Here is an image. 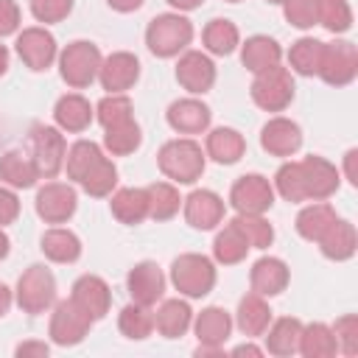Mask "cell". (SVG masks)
Wrapping results in <instances>:
<instances>
[{
	"label": "cell",
	"mask_w": 358,
	"mask_h": 358,
	"mask_svg": "<svg viewBox=\"0 0 358 358\" xmlns=\"http://www.w3.org/2000/svg\"><path fill=\"white\" fill-rule=\"evenodd\" d=\"M204 162H207V154H204V148L193 137H173V140L162 143V148L157 154L159 171L173 185H193V182H199L201 173H204Z\"/></svg>",
	"instance_id": "6da1fadb"
},
{
	"label": "cell",
	"mask_w": 358,
	"mask_h": 358,
	"mask_svg": "<svg viewBox=\"0 0 358 358\" xmlns=\"http://www.w3.org/2000/svg\"><path fill=\"white\" fill-rule=\"evenodd\" d=\"M193 42V22L182 11L157 14L145 28V45L159 59H173Z\"/></svg>",
	"instance_id": "7a4b0ae2"
},
{
	"label": "cell",
	"mask_w": 358,
	"mask_h": 358,
	"mask_svg": "<svg viewBox=\"0 0 358 358\" xmlns=\"http://www.w3.org/2000/svg\"><path fill=\"white\" fill-rule=\"evenodd\" d=\"M59 76L67 87L73 90H84L90 87L95 78H98V70H101V50L95 42L90 39H76L70 42L64 50H59Z\"/></svg>",
	"instance_id": "3957f363"
},
{
	"label": "cell",
	"mask_w": 358,
	"mask_h": 358,
	"mask_svg": "<svg viewBox=\"0 0 358 358\" xmlns=\"http://www.w3.org/2000/svg\"><path fill=\"white\" fill-rule=\"evenodd\" d=\"M171 282L182 296L199 299L215 285V263L204 255L185 252L171 263Z\"/></svg>",
	"instance_id": "277c9868"
},
{
	"label": "cell",
	"mask_w": 358,
	"mask_h": 358,
	"mask_svg": "<svg viewBox=\"0 0 358 358\" xmlns=\"http://www.w3.org/2000/svg\"><path fill=\"white\" fill-rule=\"evenodd\" d=\"M14 302L31 316L45 313L48 308H53V302H56V277H53V271L42 263L28 266L17 280Z\"/></svg>",
	"instance_id": "5b68a950"
},
{
	"label": "cell",
	"mask_w": 358,
	"mask_h": 358,
	"mask_svg": "<svg viewBox=\"0 0 358 358\" xmlns=\"http://www.w3.org/2000/svg\"><path fill=\"white\" fill-rule=\"evenodd\" d=\"M28 154L39 171V179H53L64 168V154H67L62 129L48 123H34L28 137Z\"/></svg>",
	"instance_id": "8992f818"
},
{
	"label": "cell",
	"mask_w": 358,
	"mask_h": 358,
	"mask_svg": "<svg viewBox=\"0 0 358 358\" xmlns=\"http://www.w3.org/2000/svg\"><path fill=\"white\" fill-rule=\"evenodd\" d=\"M294 76L288 67L277 64V67H268L263 73L255 76L252 81V101L263 109V112H282L291 101H294Z\"/></svg>",
	"instance_id": "52a82bcc"
},
{
	"label": "cell",
	"mask_w": 358,
	"mask_h": 358,
	"mask_svg": "<svg viewBox=\"0 0 358 358\" xmlns=\"http://www.w3.org/2000/svg\"><path fill=\"white\" fill-rule=\"evenodd\" d=\"M324 84L330 87H347L358 76V48L350 39H333L324 42L322 50V64L316 73Z\"/></svg>",
	"instance_id": "ba28073f"
},
{
	"label": "cell",
	"mask_w": 358,
	"mask_h": 358,
	"mask_svg": "<svg viewBox=\"0 0 358 358\" xmlns=\"http://www.w3.org/2000/svg\"><path fill=\"white\" fill-rule=\"evenodd\" d=\"M95 322L73 302V299H59L53 302V313H50V341L59 344V347H76L87 338L90 327Z\"/></svg>",
	"instance_id": "9c48e42d"
},
{
	"label": "cell",
	"mask_w": 358,
	"mask_h": 358,
	"mask_svg": "<svg viewBox=\"0 0 358 358\" xmlns=\"http://www.w3.org/2000/svg\"><path fill=\"white\" fill-rule=\"evenodd\" d=\"M14 50L17 56L22 59V64L34 73H42L48 70L56 59H59V45H56V36L45 28V25H31V28H22L17 34V42H14Z\"/></svg>",
	"instance_id": "30bf717a"
},
{
	"label": "cell",
	"mask_w": 358,
	"mask_h": 358,
	"mask_svg": "<svg viewBox=\"0 0 358 358\" xmlns=\"http://www.w3.org/2000/svg\"><path fill=\"white\" fill-rule=\"evenodd\" d=\"M34 207L45 224H67L78 210V193L70 182H45L36 190Z\"/></svg>",
	"instance_id": "8fae6325"
},
{
	"label": "cell",
	"mask_w": 358,
	"mask_h": 358,
	"mask_svg": "<svg viewBox=\"0 0 358 358\" xmlns=\"http://www.w3.org/2000/svg\"><path fill=\"white\" fill-rule=\"evenodd\" d=\"M193 333L199 338V347H196V355H221L229 333H232V316L218 308V305H210L204 308L199 316H193Z\"/></svg>",
	"instance_id": "7c38bea8"
},
{
	"label": "cell",
	"mask_w": 358,
	"mask_h": 358,
	"mask_svg": "<svg viewBox=\"0 0 358 358\" xmlns=\"http://www.w3.org/2000/svg\"><path fill=\"white\" fill-rule=\"evenodd\" d=\"M299 171H302L305 201H324L341 185V173L336 171V165L330 159L319 157V154H310V157L299 159Z\"/></svg>",
	"instance_id": "4fadbf2b"
},
{
	"label": "cell",
	"mask_w": 358,
	"mask_h": 358,
	"mask_svg": "<svg viewBox=\"0 0 358 358\" xmlns=\"http://www.w3.org/2000/svg\"><path fill=\"white\" fill-rule=\"evenodd\" d=\"M229 204L235 213H266L274 204V187L260 173H243L229 190Z\"/></svg>",
	"instance_id": "5bb4252c"
},
{
	"label": "cell",
	"mask_w": 358,
	"mask_h": 358,
	"mask_svg": "<svg viewBox=\"0 0 358 358\" xmlns=\"http://www.w3.org/2000/svg\"><path fill=\"white\" fill-rule=\"evenodd\" d=\"M176 81L190 95H204L215 84V64L204 50H182L176 62Z\"/></svg>",
	"instance_id": "9a60e30c"
},
{
	"label": "cell",
	"mask_w": 358,
	"mask_h": 358,
	"mask_svg": "<svg viewBox=\"0 0 358 358\" xmlns=\"http://www.w3.org/2000/svg\"><path fill=\"white\" fill-rule=\"evenodd\" d=\"M165 285H168V280L154 260H140L126 274V291H129L131 302H140L148 308H154L162 299Z\"/></svg>",
	"instance_id": "2e32d148"
},
{
	"label": "cell",
	"mask_w": 358,
	"mask_h": 358,
	"mask_svg": "<svg viewBox=\"0 0 358 358\" xmlns=\"http://www.w3.org/2000/svg\"><path fill=\"white\" fill-rule=\"evenodd\" d=\"M165 120L168 126L182 134V137H193V134H201L210 129V120H213V112L204 101H199L196 95H187V98H179L168 106L165 112Z\"/></svg>",
	"instance_id": "e0dca14e"
},
{
	"label": "cell",
	"mask_w": 358,
	"mask_h": 358,
	"mask_svg": "<svg viewBox=\"0 0 358 358\" xmlns=\"http://www.w3.org/2000/svg\"><path fill=\"white\" fill-rule=\"evenodd\" d=\"M260 145L266 154L271 157H282V159H291L299 148H302V129L299 123H294L291 117H271L266 120V126L260 129Z\"/></svg>",
	"instance_id": "ac0fdd59"
},
{
	"label": "cell",
	"mask_w": 358,
	"mask_h": 358,
	"mask_svg": "<svg viewBox=\"0 0 358 358\" xmlns=\"http://www.w3.org/2000/svg\"><path fill=\"white\" fill-rule=\"evenodd\" d=\"M140 78V59L129 50H115L109 56H103L101 70H98V81L106 92H126L137 84Z\"/></svg>",
	"instance_id": "d6986e66"
},
{
	"label": "cell",
	"mask_w": 358,
	"mask_h": 358,
	"mask_svg": "<svg viewBox=\"0 0 358 358\" xmlns=\"http://www.w3.org/2000/svg\"><path fill=\"white\" fill-rule=\"evenodd\" d=\"M70 299H73L92 322L103 319V316L109 313V308H112V291H109L106 280L98 277V274H81V277L73 282Z\"/></svg>",
	"instance_id": "ffe728a7"
},
{
	"label": "cell",
	"mask_w": 358,
	"mask_h": 358,
	"mask_svg": "<svg viewBox=\"0 0 358 358\" xmlns=\"http://www.w3.org/2000/svg\"><path fill=\"white\" fill-rule=\"evenodd\" d=\"M185 221L193 229H215L224 221V199L215 190H193L187 199H182Z\"/></svg>",
	"instance_id": "44dd1931"
},
{
	"label": "cell",
	"mask_w": 358,
	"mask_h": 358,
	"mask_svg": "<svg viewBox=\"0 0 358 358\" xmlns=\"http://www.w3.org/2000/svg\"><path fill=\"white\" fill-rule=\"evenodd\" d=\"M288 280H291V271L285 266V260L280 257H260L255 260L252 271H249V282H252V291L260 294V296H277L288 288Z\"/></svg>",
	"instance_id": "7402d4cb"
},
{
	"label": "cell",
	"mask_w": 358,
	"mask_h": 358,
	"mask_svg": "<svg viewBox=\"0 0 358 358\" xmlns=\"http://www.w3.org/2000/svg\"><path fill=\"white\" fill-rule=\"evenodd\" d=\"M92 117H95V106L81 92H67L53 106V120H56V126L62 131L78 134L92 123Z\"/></svg>",
	"instance_id": "603a6c76"
},
{
	"label": "cell",
	"mask_w": 358,
	"mask_h": 358,
	"mask_svg": "<svg viewBox=\"0 0 358 358\" xmlns=\"http://www.w3.org/2000/svg\"><path fill=\"white\" fill-rule=\"evenodd\" d=\"M241 62L249 73H263L268 67H277L282 64V48L274 36H266V34H255L249 36L243 45H241Z\"/></svg>",
	"instance_id": "cb8c5ba5"
},
{
	"label": "cell",
	"mask_w": 358,
	"mask_h": 358,
	"mask_svg": "<svg viewBox=\"0 0 358 358\" xmlns=\"http://www.w3.org/2000/svg\"><path fill=\"white\" fill-rule=\"evenodd\" d=\"M109 210L126 227L143 224L148 218V193H145V187H117V190H112L109 193Z\"/></svg>",
	"instance_id": "d4e9b609"
},
{
	"label": "cell",
	"mask_w": 358,
	"mask_h": 358,
	"mask_svg": "<svg viewBox=\"0 0 358 358\" xmlns=\"http://www.w3.org/2000/svg\"><path fill=\"white\" fill-rule=\"evenodd\" d=\"M193 324V310L187 299H162L154 310V330L162 338H182Z\"/></svg>",
	"instance_id": "484cf974"
},
{
	"label": "cell",
	"mask_w": 358,
	"mask_h": 358,
	"mask_svg": "<svg viewBox=\"0 0 358 358\" xmlns=\"http://www.w3.org/2000/svg\"><path fill=\"white\" fill-rule=\"evenodd\" d=\"M319 243V249H322V255L327 257V260H350L352 255H355V249H358V232H355V224L352 221H347V218H336L330 227H327V232L316 241Z\"/></svg>",
	"instance_id": "4316f807"
},
{
	"label": "cell",
	"mask_w": 358,
	"mask_h": 358,
	"mask_svg": "<svg viewBox=\"0 0 358 358\" xmlns=\"http://www.w3.org/2000/svg\"><path fill=\"white\" fill-rule=\"evenodd\" d=\"M0 182L14 187V190H28L39 182V171L31 159L28 151H20V148H11L0 157Z\"/></svg>",
	"instance_id": "83f0119b"
},
{
	"label": "cell",
	"mask_w": 358,
	"mask_h": 358,
	"mask_svg": "<svg viewBox=\"0 0 358 358\" xmlns=\"http://www.w3.org/2000/svg\"><path fill=\"white\" fill-rule=\"evenodd\" d=\"M268 322H271V308H268L266 296L249 291V294L238 302V310H235V322H232V324H238V330H241L243 336L257 338V336L266 333Z\"/></svg>",
	"instance_id": "f1b7e54d"
},
{
	"label": "cell",
	"mask_w": 358,
	"mask_h": 358,
	"mask_svg": "<svg viewBox=\"0 0 358 358\" xmlns=\"http://www.w3.org/2000/svg\"><path fill=\"white\" fill-rule=\"evenodd\" d=\"M299 336H302V322L296 316H282L268 322L263 338H266V352L277 355V358H288L299 350Z\"/></svg>",
	"instance_id": "f546056e"
},
{
	"label": "cell",
	"mask_w": 358,
	"mask_h": 358,
	"mask_svg": "<svg viewBox=\"0 0 358 358\" xmlns=\"http://www.w3.org/2000/svg\"><path fill=\"white\" fill-rule=\"evenodd\" d=\"M204 154L210 159H215L218 165H235L243 154H246V140L238 129H229V126H218L207 134V143H204Z\"/></svg>",
	"instance_id": "4dcf8cb0"
},
{
	"label": "cell",
	"mask_w": 358,
	"mask_h": 358,
	"mask_svg": "<svg viewBox=\"0 0 358 358\" xmlns=\"http://www.w3.org/2000/svg\"><path fill=\"white\" fill-rule=\"evenodd\" d=\"M39 249L53 263H76L81 257V238L73 229L56 224V227L45 229V235L39 241Z\"/></svg>",
	"instance_id": "1f68e13d"
},
{
	"label": "cell",
	"mask_w": 358,
	"mask_h": 358,
	"mask_svg": "<svg viewBox=\"0 0 358 358\" xmlns=\"http://www.w3.org/2000/svg\"><path fill=\"white\" fill-rule=\"evenodd\" d=\"M249 249H252V246H249L246 235L241 232V227L235 224V218L227 221V224L215 232V238H213V257H215V263H224V266L241 263Z\"/></svg>",
	"instance_id": "d6a6232c"
},
{
	"label": "cell",
	"mask_w": 358,
	"mask_h": 358,
	"mask_svg": "<svg viewBox=\"0 0 358 358\" xmlns=\"http://www.w3.org/2000/svg\"><path fill=\"white\" fill-rule=\"evenodd\" d=\"M201 42H204V53H213V56H229L238 45H241V31L232 20H224V17H215L204 25L201 31Z\"/></svg>",
	"instance_id": "836d02e7"
},
{
	"label": "cell",
	"mask_w": 358,
	"mask_h": 358,
	"mask_svg": "<svg viewBox=\"0 0 358 358\" xmlns=\"http://www.w3.org/2000/svg\"><path fill=\"white\" fill-rule=\"evenodd\" d=\"M336 218H338V215H336L333 204H327V201H310V204H305V207L299 210V215H296V232H299V238L316 243V241L327 232V227H330Z\"/></svg>",
	"instance_id": "e575fe53"
},
{
	"label": "cell",
	"mask_w": 358,
	"mask_h": 358,
	"mask_svg": "<svg viewBox=\"0 0 358 358\" xmlns=\"http://www.w3.org/2000/svg\"><path fill=\"white\" fill-rule=\"evenodd\" d=\"M299 355L305 358H330L338 352L336 347V336H333V327L324 324V322H310V324H302V336H299Z\"/></svg>",
	"instance_id": "d590c367"
},
{
	"label": "cell",
	"mask_w": 358,
	"mask_h": 358,
	"mask_svg": "<svg viewBox=\"0 0 358 358\" xmlns=\"http://www.w3.org/2000/svg\"><path fill=\"white\" fill-rule=\"evenodd\" d=\"M322 50H324V42L316 39V36H299L291 50H288V67L299 76H316L319 73V64H322Z\"/></svg>",
	"instance_id": "8d00e7d4"
},
{
	"label": "cell",
	"mask_w": 358,
	"mask_h": 358,
	"mask_svg": "<svg viewBox=\"0 0 358 358\" xmlns=\"http://www.w3.org/2000/svg\"><path fill=\"white\" fill-rule=\"evenodd\" d=\"M145 193H148V218L154 221H168L182 207V196L173 182H154L145 187Z\"/></svg>",
	"instance_id": "74e56055"
},
{
	"label": "cell",
	"mask_w": 358,
	"mask_h": 358,
	"mask_svg": "<svg viewBox=\"0 0 358 358\" xmlns=\"http://www.w3.org/2000/svg\"><path fill=\"white\" fill-rule=\"evenodd\" d=\"M95 120L103 129H112V126H120V123L134 120V103H131V98L126 92H106L95 103Z\"/></svg>",
	"instance_id": "f35d334b"
},
{
	"label": "cell",
	"mask_w": 358,
	"mask_h": 358,
	"mask_svg": "<svg viewBox=\"0 0 358 358\" xmlns=\"http://www.w3.org/2000/svg\"><path fill=\"white\" fill-rule=\"evenodd\" d=\"M78 185H81V190H84L87 196H95V199L109 196V193L117 187V168H115V162L103 154V157L78 179Z\"/></svg>",
	"instance_id": "ab89813d"
},
{
	"label": "cell",
	"mask_w": 358,
	"mask_h": 358,
	"mask_svg": "<svg viewBox=\"0 0 358 358\" xmlns=\"http://www.w3.org/2000/svg\"><path fill=\"white\" fill-rule=\"evenodd\" d=\"M117 327L126 338L131 341H143L154 333V310L148 305H140V302H129L120 316H117Z\"/></svg>",
	"instance_id": "60d3db41"
},
{
	"label": "cell",
	"mask_w": 358,
	"mask_h": 358,
	"mask_svg": "<svg viewBox=\"0 0 358 358\" xmlns=\"http://www.w3.org/2000/svg\"><path fill=\"white\" fill-rule=\"evenodd\" d=\"M103 157V148L92 140H76L67 154H64V171H67V179H73L78 185V179Z\"/></svg>",
	"instance_id": "b9f144b4"
},
{
	"label": "cell",
	"mask_w": 358,
	"mask_h": 358,
	"mask_svg": "<svg viewBox=\"0 0 358 358\" xmlns=\"http://www.w3.org/2000/svg\"><path fill=\"white\" fill-rule=\"evenodd\" d=\"M103 148L112 154V157H129L140 148L143 143V129L137 120H129V123H120V126H112V129H103Z\"/></svg>",
	"instance_id": "7bdbcfd3"
},
{
	"label": "cell",
	"mask_w": 358,
	"mask_h": 358,
	"mask_svg": "<svg viewBox=\"0 0 358 358\" xmlns=\"http://www.w3.org/2000/svg\"><path fill=\"white\" fill-rule=\"evenodd\" d=\"M274 193H280L285 201L299 204L305 201V187H302V171H299V159H288L277 168L274 173Z\"/></svg>",
	"instance_id": "ee69618b"
},
{
	"label": "cell",
	"mask_w": 358,
	"mask_h": 358,
	"mask_svg": "<svg viewBox=\"0 0 358 358\" xmlns=\"http://www.w3.org/2000/svg\"><path fill=\"white\" fill-rule=\"evenodd\" d=\"M235 224L241 227V232L246 235L252 249H268L274 241V227L263 218V213H238Z\"/></svg>",
	"instance_id": "f6af8a7d"
},
{
	"label": "cell",
	"mask_w": 358,
	"mask_h": 358,
	"mask_svg": "<svg viewBox=\"0 0 358 358\" xmlns=\"http://www.w3.org/2000/svg\"><path fill=\"white\" fill-rule=\"evenodd\" d=\"M319 25L330 34H347L352 28V6L350 0H319Z\"/></svg>",
	"instance_id": "bcb514c9"
},
{
	"label": "cell",
	"mask_w": 358,
	"mask_h": 358,
	"mask_svg": "<svg viewBox=\"0 0 358 358\" xmlns=\"http://www.w3.org/2000/svg\"><path fill=\"white\" fill-rule=\"evenodd\" d=\"M282 14L285 20L299 28V31H308L313 25H319V0H282Z\"/></svg>",
	"instance_id": "7dc6e473"
},
{
	"label": "cell",
	"mask_w": 358,
	"mask_h": 358,
	"mask_svg": "<svg viewBox=\"0 0 358 358\" xmlns=\"http://www.w3.org/2000/svg\"><path fill=\"white\" fill-rule=\"evenodd\" d=\"M28 3H31V14L36 22L53 25V22H62L73 11L76 0H28Z\"/></svg>",
	"instance_id": "c3c4849f"
},
{
	"label": "cell",
	"mask_w": 358,
	"mask_h": 358,
	"mask_svg": "<svg viewBox=\"0 0 358 358\" xmlns=\"http://www.w3.org/2000/svg\"><path fill=\"white\" fill-rule=\"evenodd\" d=\"M333 336H336L338 352H344V355H355V352H358V319H355L352 313L336 319Z\"/></svg>",
	"instance_id": "681fc988"
},
{
	"label": "cell",
	"mask_w": 358,
	"mask_h": 358,
	"mask_svg": "<svg viewBox=\"0 0 358 358\" xmlns=\"http://www.w3.org/2000/svg\"><path fill=\"white\" fill-rule=\"evenodd\" d=\"M17 215H20V199H17L14 187L0 185V227L14 224Z\"/></svg>",
	"instance_id": "f907efd6"
},
{
	"label": "cell",
	"mask_w": 358,
	"mask_h": 358,
	"mask_svg": "<svg viewBox=\"0 0 358 358\" xmlns=\"http://www.w3.org/2000/svg\"><path fill=\"white\" fill-rule=\"evenodd\" d=\"M20 31V6L14 0H0V39Z\"/></svg>",
	"instance_id": "816d5d0a"
},
{
	"label": "cell",
	"mask_w": 358,
	"mask_h": 358,
	"mask_svg": "<svg viewBox=\"0 0 358 358\" xmlns=\"http://www.w3.org/2000/svg\"><path fill=\"white\" fill-rule=\"evenodd\" d=\"M14 355H17V358H28V355L45 358V355H50V347H48L45 341H22V344H17Z\"/></svg>",
	"instance_id": "f5cc1de1"
},
{
	"label": "cell",
	"mask_w": 358,
	"mask_h": 358,
	"mask_svg": "<svg viewBox=\"0 0 358 358\" xmlns=\"http://www.w3.org/2000/svg\"><path fill=\"white\" fill-rule=\"evenodd\" d=\"M355 159H358V148H350L344 154V176L350 185H358V173H355Z\"/></svg>",
	"instance_id": "db71d44e"
},
{
	"label": "cell",
	"mask_w": 358,
	"mask_h": 358,
	"mask_svg": "<svg viewBox=\"0 0 358 358\" xmlns=\"http://www.w3.org/2000/svg\"><path fill=\"white\" fill-rule=\"evenodd\" d=\"M11 305H14V291L6 282H0V319L11 310Z\"/></svg>",
	"instance_id": "11a10c76"
},
{
	"label": "cell",
	"mask_w": 358,
	"mask_h": 358,
	"mask_svg": "<svg viewBox=\"0 0 358 358\" xmlns=\"http://www.w3.org/2000/svg\"><path fill=\"white\" fill-rule=\"evenodd\" d=\"M106 3H109V8H115L120 14H129V11H137L145 0H106Z\"/></svg>",
	"instance_id": "9f6ffc18"
},
{
	"label": "cell",
	"mask_w": 358,
	"mask_h": 358,
	"mask_svg": "<svg viewBox=\"0 0 358 358\" xmlns=\"http://www.w3.org/2000/svg\"><path fill=\"white\" fill-rule=\"evenodd\" d=\"M266 350L263 347H255V344H238L235 350H232V355H263Z\"/></svg>",
	"instance_id": "6f0895ef"
},
{
	"label": "cell",
	"mask_w": 358,
	"mask_h": 358,
	"mask_svg": "<svg viewBox=\"0 0 358 358\" xmlns=\"http://www.w3.org/2000/svg\"><path fill=\"white\" fill-rule=\"evenodd\" d=\"M176 11H193V8H199L204 0H168Z\"/></svg>",
	"instance_id": "680465c9"
},
{
	"label": "cell",
	"mask_w": 358,
	"mask_h": 358,
	"mask_svg": "<svg viewBox=\"0 0 358 358\" xmlns=\"http://www.w3.org/2000/svg\"><path fill=\"white\" fill-rule=\"evenodd\" d=\"M8 252H11V241H8L6 229L0 227V260H6V257H8Z\"/></svg>",
	"instance_id": "91938a15"
},
{
	"label": "cell",
	"mask_w": 358,
	"mask_h": 358,
	"mask_svg": "<svg viewBox=\"0 0 358 358\" xmlns=\"http://www.w3.org/2000/svg\"><path fill=\"white\" fill-rule=\"evenodd\" d=\"M8 64H11V53H8V48H6V45H0V76H6Z\"/></svg>",
	"instance_id": "94428289"
},
{
	"label": "cell",
	"mask_w": 358,
	"mask_h": 358,
	"mask_svg": "<svg viewBox=\"0 0 358 358\" xmlns=\"http://www.w3.org/2000/svg\"><path fill=\"white\" fill-rule=\"evenodd\" d=\"M266 3H271V6H280V3H282V0H266Z\"/></svg>",
	"instance_id": "6125c7cd"
},
{
	"label": "cell",
	"mask_w": 358,
	"mask_h": 358,
	"mask_svg": "<svg viewBox=\"0 0 358 358\" xmlns=\"http://www.w3.org/2000/svg\"><path fill=\"white\" fill-rule=\"evenodd\" d=\"M227 3H241V0H227Z\"/></svg>",
	"instance_id": "be15d7a7"
}]
</instances>
